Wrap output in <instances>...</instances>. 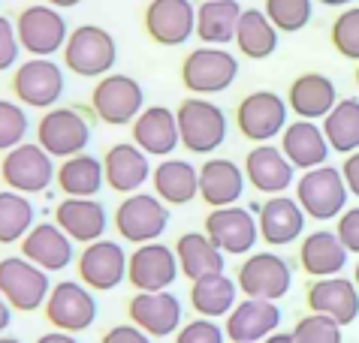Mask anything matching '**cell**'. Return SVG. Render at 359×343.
<instances>
[{
  "instance_id": "cell-39",
  "label": "cell",
  "mask_w": 359,
  "mask_h": 343,
  "mask_svg": "<svg viewBox=\"0 0 359 343\" xmlns=\"http://www.w3.org/2000/svg\"><path fill=\"white\" fill-rule=\"evenodd\" d=\"M36 226L31 196L15 190H0V244H22V238Z\"/></svg>"
},
{
  "instance_id": "cell-6",
  "label": "cell",
  "mask_w": 359,
  "mask_h": 343,
  "mask_svg": "<svg viewBox=\"0 0 359 343\" xmlns=\"http://www.w3.org/2000/svg\"><path fill=\"white\" fill-rule=\"evenodd\" d=\"M347 184L341 178V169L335 166H317L299 175L296 181V202L305 211V217L311 220H335L341 217V211L347 208Z\"/></svg>"
},
{
  "instance_id": "cell-41",
  "label": "cell",
  "mask_w": 359,
  "mask_h": 343,
  "mask_svg": "<svg viewBox=\"0 0 359 343\" xmlns=\"http://www.w3.org/2000/svg\"><path fill=\"white\" fill-rule=\"evenodd\" d=\"M27 133H31L27 108L15 99H0V154L27 142Z\"/></svg>"
},
{
  "instance_id": "cell-30",
  "label": "cell",
  "mask_w": 359,
  "mask_h": 343,
  "mask_svg": "<svg viewBox=\"0 0 359 343\" xmlns=\"http://www.w3.org/2000/svg\"><path fill=\"white\" fill-rule=\"evenodd\" d=\"M284 157L293 163V169H317V166H326L329 160V142L323 136V127H317L314 120H293V124L284 127L281 133V145Z\"/></svg>"
},
{
  "instance_id": "cell-14",
  "label": "cell",
  "mask_w": 359,
  "mask_h": 343,
  "mask_svg": "<svg viewBox=\"0 0 359 343\" xmlns=\"http://www.w3.org/2000/svg\"><path fill=\"white\" fill-rule=\"evenodd\" d=\"M46 319L52 322L55 331H67V335H79V331L91 328L97 322V298L82 280H61L55 284L46 298Z\"/></svg>"
},
{
  "instance_id": "cell-19",
  "label": "cell",
  "mask_w": 359,
  "mask_h": 343,
  "mask_svg": "<svg viewBox=\"0 0 359 343\" xmlns=\"http://www.w3.org/2000/svg\"><path fill=\"white\" fill-rule=\"evenodd\" d=\"M127 316L148 337H172L184 326V307L172 292H136L127 304Z\"/></svg>"
},
{
  "instance_id": "cell-22",
  "label": "cell",
  "mask_w": 359,
  "mask_h": 343,
  "mask_svg": "<svg viewBox=\"0 0 359 343\" xmlns=\"http://www.w3.org/2000/svg\"><path fill=\"white\" fill-rule=\"evenodd\" d=\"M281 326V307L278 301H260L245 298L229 310L224 322V335L233 343H260L269 335H275Z\"/></svg>"
},
{
  "instance_id": "cell-33",
  "label": "cell",
  "mask_w": 359,
  "mask_h": 343,
  "mask_svg": "<svg viewBox=\"0 0 359 343\" xmlns=\"http://www.w3.org/2000/svg\"><path fill=\"white\" fill-rule=\"evenodd\" d=\"M175 259H178V271L191 280H203L208 274H224L226 256L212 244V238L205 232H184L175 241Z\"/></svg>"
},
{
  "instance_id": "cell-4",
  "label": "cell",
  "mask_w": 359,
  "mask_h": 343,
  "mask_svg": "<svg viewBox=\"0 0 359 343\" xmlns=\"http://www.w3.org/2000/svg\"><path fill=\"white\" fill-rule=\"evenodd\" d=\"M64 69L52 57H27L13 69V78H9L15 103H22L25 108H39V112L55 108L57 99L64 97Z\"/></svg>"
},
{
  "instance_id": "cell-48",
  "label": "cell",
  "mask_w": 359,
  "mask_h": 343,
  "mask_svg": "<svg viewBox=\"0 0 359 343\" xmlns=\"http://www.w3.org/2000/svg\"><path fill=\"white\" fill-rule=\"evenodd\" d=\"M341 178H344V184H347V193L359 199V150H353V154L344 157Z\"/></svg>"
},
{
  "instance_id": "cell-51",
  "label": "cell",
  "mask_w": 359,
  "mask_h": 343,
  "mask_svg": "<svg viewBox=\"0 0 359 343\" xmlns=\"http://www.w3.org/2000/svg\"><path fill=\"white\" fill-rule=\"evenodd\" d=\"M260 343H293V335H290V331H275V335H269Z\"/></svg>"
},
{
  "instance_id": "cell-11",
  "label": "cell",
  "mask_w": 359,
  "mask_h": 343,
  "mask_svg": "<svg viewBox=\"0 0 359 343\" xmlns=\"http://www.w3.org/2000/svg\"><path fill=\"white\" fill-rule=\"evenodd\" d=\"M91 108L103 124L127 127L145 108V90L133 76L109 73L103 78H97V85L91 90Z\"/></svg>"
},
{
  "instance_id": "cell-34",
  "label": "cell",
  "mask_w": 359,
  "mask_h": 343,
  "mask_svg": "<svg viewBox=\"0 0 359 343\" xmlns=\"http://www.w3.org/2000/svg\"><path fill=\"white\" fill-rule=\"evenodd\" d=\"M55 184L67 199H97L103 190V160L94 154H76L61 160V166L55 172Z\"/></svg>"
},
{
  "instance_id": "cell-55",
  "label": "cell",
  "mask_w": 359,
  "mask_h": 343,
  "mask_svg": "<svg viewBox=\"0 0 359 343\" xmlns=\"http://www.w3.org/2000/svg\"><path fill=\"white\" fill-rule=\"evenodd\" d=\"M353 284H356V289H359V262H356V268H353Z\"/></svg>"
},
{
  "instance_id": "cell-54",
  "label": "cell",
  "mask_w": 359,
  "mask_h": 343,
  "mask_svg": "<svg viewBox=\"0 0 359 343\" xmlns=\"http://www.w3.org/2000/svg\"><path fill=\"white\" fill-rule=\"evenodd\" d=\"M0 343H22V340L13 337V335H0Z\"/></svg>"
},
{
  "instance_id": "cell-32",
  "label": "cell",
  "mask_w": 359,
  "mask_h": 343,
  "mask_svg": "<svg viewBox=\"0 0 359 343\" xmlns=\"http://www.w3.org/2000/svg\"><path fill=\"white\" fill-rule=\"evenodd\" d=\"M151 184L163 205H187L199 196V169L187 160L166 157L151 169Z\"/></svg>"
},
{
  "instance_id": "cell-24",
  "label": "cell",
  "mask_w": 359,
  "mask_h": 343,
  "mask_svg": "<svg viewBox=\"0 0 359 343\" xmlns=\"http://www.w3.org/2000/svg\"><path fill=\"white\" fill-rule=\"evenodd\" d=\"M103 178L106 187L121 196L139 193L145 187V181H151V160L133 142H118L103 157Z\"/></svg>"
},
{
  "instance_id": "cell-43",
  "label": "cell",
  "mask_w": 359,
  "mask_h": 343,
  "mask_svg": "<svg viewBox=\"0 0 359 343\" xmlns=\"http://www.w3.org/2000/svg\"><path fill=\"white\" fill-rule=\"evenodd\" d=\"M293 343H344L341 326L332 322L329 316L320 314H308L293 326Z\"/></svg>"
},
{
  "instance_id": "cell-21",
  "label": "cell",
  "mask_w": 359,
  "mask_h": 343,
  "mask_svg": "<svg viewBox=\"0 0 359 343\" xmlns=\"http://www.w3.org/2000/svg\"><path fill=\"white\" fill-rule=\"evenodd\" d=\"M242 172H245L248 184H251L254 190H260V193H266V196H284L296 181L293 163L284 157L281 148L269 145V142L248 150Z\"/></svg>"
},
{
  "instance_id": "cell-46",
  "label": "cell",
  "mask_w": 359,
  "mask_h": 343,
  "mask_svg": "<svg viewBox=\"0 0 359 343\" xmlns=\"http://www.w3.org/2000/svg\"><path fill=\"white\" fill-rule=\"evenodd\" d=\"M335 235L344 244L347 253L359 256V205L341 211V217H338V223H335Z\"/></svg>"
},
{
  "instance_id": "cell-52",
  "label": "cell",
  "mask_w": 359,
  "mask_h": 343,
  "mask_svg": "<svg viewBox=\"0 0 359 343\" xmlns=\"http://www.w3.org/2000/svg\"><path fill=\"white\" fill-rule=\"evenodd\" d=\"M43 4L55 6V9H73V6H79V4H82V0H43Z\"/></svg>"
},
{
  "instance_id": "cell-42",
  "label": "cell",
  "mask_w": 359,
  "mask_h": 343,
  "mask_svg": "<svg viewBox=\"0 0 359 343\" xmlns=\"http://www.w3.org/2000/svg\"><path fill=\"white\" fill-rule=\"evenodd\" d=\"M329 39H332L338 55L359 64V6H347L338 13L332 30H329Z\"/></svg>"
},
{
  "instance_id": "cell-40",
  "label": "cell",
  "mask_w": 359,
  "mask_h": 343,
  "mask_svg": "<svg viewBox=\"0 0 359 343\" xmlns=\"http://www.w3.org/2000/svg\"><path fill=\"white\" fill-rule=\"evenodd\" d=\"M263 13L278 34H299L302 27L311 24L314 0H266Z\"/></svg>"
},
{
  "instance_id": "cell-31",
  "label": "cell",
  "mask_w": 359,
  "mask_h": 343,
  "mask_svg": "<svg viewBox=\"0 0 359 343\" xmlns=\"http://www.w3.org/2000/svg\"><path fill=\"white\" fill-rule=\"evenodd\" d=\"M347 250L344 244L338 241L335 232L329 229H317L311 235L302 238V244H299V265L308 277L320 280V277H338L347 265Z\"/></svg>"
},
{
  "instance_id": "cell-7",
  "label": "cell",
  "mask_w": 359,
  "mask_h": 343,
  "mask_svg": "<svg viewBox=\"0 0 359 343\" xmlns=\"http://www.w3.org/2000/svg\"><path fill=\"white\" fill-rule=\"evenodd\" d=\"M91 142V124L73 106H55L36 120V145L55 160L85 154Z\"/></svg>"
},
{
  "instance_id": "cell-49",
  "label": "cell",
  "mask_w": 359,
  "mask_h": 343,
  "mask_svg": "<svg viewBox=\"0 0 359 343\" xmlns=\"http://www.w3.org/2000/svg\"><path fill=\"white\" fill-rule=\"evenodd\" d=\"M36 343H82L76 335H67V331H46V335H39Z\"/></svg>"
},
{
  "instance_id": "cell-35",
  "label": "cell",
  "mask_w": 359,
  "mask_h": 343,
  "mask_svg": "<svg viewBox=\"0 0 359 343\" xmlns=\"http://www.w3.org/2000/svg\"><path fill=\"white\" fill-rule=\"evenodd\" d=\"M242 18L238 0H203L196 6V36L205 46L236 43V27Z\"/></svg>"
},
{
  "instance_id": "cell-27",
  "label": "cell",
  "mask_w": 359,
  "mask_h": 343,
  "mask_svg": "<svg viewBox=\"0 0 359 343\" xmlns=\"http://www.w3.org/2000/svg\"><path fill=\"white\" fill-rule=\"evenodd\" d=\"M133 145L142 148L148 157H172V150L182 145L178 139L175 112L166 106H145L133 120Z\"/></svg>"
},
{
  "instance_id": "cell-18",
  "label": "cell",
  "mask_w": 359,
  "mask_h": 343,
  "mask_svg": "<svg viewBox=\"0 0 359 343\" xmlns=\"http://www.w3.org/2000/svg\"><path fill=\"white\" fill-rule=\"evenodd\" d=\"M178 259L175 250L166 247L163 241L139 244L127 256V280L136 292H166L178 280Z\"/></svg>"
},
{
  "instance_id": "cell-53",
  "label": "cell",
  "mask_w": 359,
  "mask_h": 343,
  "mask_svg": "<svg viewBox=\"0 0 359 343\" xmlns=\"http://www.w3.org/2000/svg\"><path fill=\"white\" fill-rule=\"evenodd\" d=\"M317 4H323V6H329V9H347L353 4V0H317Z\"/></svg>"
},
{
  "instance_id": "cell-12",
  "label": "cell",
  "mask_w": 359,
  "mask_h": 343,
  "mask_svg": "<svg viewBox=\"0 0 359 343\" xmlns=\"http://www.w3.org/2000/svg\"><path fill=\"white\" fill-rule=\"evenodd\" d=\"M287 99L275 90H254V94H245L236 106V127L238 136L248 139V142L266 145L272 142L275 136L284 133L287 127Z\"/></svg>"
},
{
  "instance_id": "cell-5",
  "label": "cell",
  "mask_w": 359,
  "mask_h": 343,
  "mask_svg": "<svg viewBox=\"0 0 359 343\" xmlns=\"http://www.w3.org/2000/svg\"><path fill=\"white\" fill-rule=\"evenodd\" d=\"M236 286L245 298L278 301L293 286V268L275 250H254L236 271Z\"/></svg>"
},
{
  "instance_id": "cell-38",
  "label": "cell",
  "mask_w": 359,
  "mask_h": 343,
  "mask_svg": "<svg viewBox=\"0 0 359 343\" xmlns=\"http://www.w3.org/2000/svg\"><path fill=\"white\" fill-rule=\"evenodd\" d=\"M323 136L329 142V150L335 154H353L359 150V99L344 97L338 99L335 108L323 118Z\"/></svg>"
},
{
  "instance_id": "cell-26",
  "label": "cell",
  "mask_w": 359,
  "mask_h": 343,
  "mask_svg": "<svg viewBox=\"0 0 359 343\" xmlns=\"http://www.w3.org/2000/svg\"><path fill=\"white\" fill-rule=\"evenodd\" d=\"M305 211L290 196H269L263 208L257 211V226H260V238L269 247H287L302 238L305 232Z\"/></svg>"
},
{
  "instance_id": "cell-16",
  "label": "cell",
  "mask_w": 359,
  "mask_h": 343,
  "mask_svg": "<svg viewBox=\"0 0 359 343\" xmlns=\"http://www.w3.org/2000/svg\"><path fill=\"white\" fill-rule=\"evenodd\" d=\"M76 271L91 292H112L127 280V250L112 238H100L82 247Z\"/></svg>"
},
{
  "instance_id": "cell-37",
  "label": "cell",
  "mask_w": 359,
  "mask_h": 343,
  "mask_svg": "<svg viewBox=\"0 0 359 343\" xmlns=\"http://www.w3.org/2000/svg\"><path fill=\"white\" fill-rule=\"evenodd\" d=\"M236 46H238V55L248 60H266L275 55L278 30L266 18L263 9H242V18H238V27H236Z\"/></svg>"
},
{
  "instance_id": "cell-15",
  "label": "cell",
  "mask_w": 359,
  "mask_h": 343,
  "mask_svg": "<svg viewBox=\"0 0 359 343\" xmlns=\"http://www.w3.org/2000/svg\"><path fill=\"white\" fill-rule=\"evenodd\" d=\"M205 235L212 244L226 256H248L254 253L257 241H260V226H257L254 211L242 205H226V208H212L205 214Z\"/></svg>"
},
{
  "instance_id": "cell-29",
  "label": "cell",
  "mask_w": 359,
  "mask_h": 343,
  "mask_svg": "<svg viewBox=\"0 0 359 343\" xmlns=\"http://www.w3.org/2000/svg\"><path fill=\"white\" fill-rule=\"evenodd\" d=\"M338 103L335 82L323 73H302L287 88V108L299 120H317L326 118Z\"/></svg>"
},
{
  "instance_id": "cell-20",
  "label": "cell",
  "mask_w": 359,
  "mask_h": 343,
  "mask_svg": "<svg viewBox=\"0 0 359 343\" xmlns=\"http://www.w3.org/2000/svg\"><path fill=\"white\" fill-rule=\"evenodd\" d=\"M308 314L329 316L338 326H351L359 319V289L351 277H320L311 280L305 289Z\"/></svg>"
},
{
  "instance_id": "cell-47",
  "label": "cell",
  "mask_w": 359,
  "mask_h": 343,
  "mask_svg": "<svg viewBox=\"0 0 359 343\" xmlns=\"http://www.w3.org/2000/svg\"><path fill=\"white\" fill-rule=\"evenodd\" d=\"M100 343H154V337H148L142 328H136L133 322H121V326H112L106 331Z\"/></svg>"
},
{
  "instance_id": "cell-1",
  "label": "cell",
  "mask_w": 359,
  "mask_h": 343,
  "mask_svg": "<svg viewBox=\"0 0 359 343\" xmlns=\"http://www.w3.org/2000/svg\"><path fill=\"white\" fill-rule=\"evenodd\" d=\"M178 139L191 154L208 157L226 142V112L208 97H187L175 108Z\"/></svg>"
},
{
  "instance_id": "cell-28",
  "label": "cell",
  "mask_w": 359,
  "mask_h": 343,
  "mask_svg": "<svg viewBox=\"0 0 359 343\" xmlns=\"http://www.w3.org/2000/svg\"><path fill=\"white\" fill-rule=\"evenodd\" d=\"M245 172L238 163L226 157H212L199 166V199L208 208H226L238 205L245 193Z\"/></svg>"
},
{
  "instance_id": "cell-2",
  "label": "cell",
  "mask_w": 359,
  "mask_h": 343,
  "mask_svg": "<svg viewBox=\"0 0 359 343\" xmlns=\"http://www.w3.org/2000/svg\"><path fill=\"white\" fill-rule=\"evenodd\" d=\"M61 55H64V66L79 78H103L118 64V43L106 27L79 24L69 30Z\"/></svg>"
},
{
  "instance_id": "cell-45",
  "label": "cell",
  "mask_w": 359,
  "mask_h": 343,
  "mask_svg": "<svg viewBox=\"0 0 359 343\" xmlns=\"http://www.w3.org/2000/svg\"><path fill=\"white\" fill-rule=\"evenodd\" d=\"M18 55H22V46H18V34H15V22H9L6 15H0V73L18 66Z\"/></svg>"
},
{
  "instance_id": "cell-23",
  "label": "cell",
  "mask_w": 359,
  "mask_h": 343,
  "mask_svg": "<svg viewBox=\"0 0 359 343\" xmlns=\"http://www.w3.org/2000/svg\"><path fill=\"white\" fill-rule=\"evenodd\" d=\"M22 256L46 274H57L76 262V244L57 223H36L22 238Z\"/></svg>"
},
{
  "instance_id": "cell-9",
  "label": "cell",
  "mask_w": 359,
  "mask_h": 343,
  "mask_svg": "<svg viewBox=\"0 0 359 343\" xmlns=\"http://www.w3.org/2000/svg\"><path fill=\"white\" fill-rule=\"evenodd\" d=\"M112 223L118 229V235L130 244H151L161 241V235L169 226V205H163L154 193H130L118 202Z\"/></svg>"
},
{
  "instance_id": "cell-8",
  "label": "cell",
  "mask_w": 359,
  "mask_h": 343,
  "mask_svg": "<svg viewBox=\"0 0 359 343\" xmlns=\"http://www.w3.org/2000/svg\"><path fill=\"white\" fill-rule=\"evenodd\" d=\"M15 34L22 52H27L31 57H52L64 52L69 27L61 9L48 4H31L15 15Z\"/></svg>"
},
{
  "instance_id": "cell-50",
  "label": "cell",
  "mask_w": 359,
  "mask_h": 343,
  "mask_svg": "<svg viewBox=\"0 0 359 343\" xmlns=\"http://www.w3.org/2000/svg\"><path fill=\"white\" fill-rule=\"evenodd\" d=\"M9 322H13V307H9V304H6V298L0 295V335H6Z\"/></svg>"
},
{
  "instance_id": "cell-3",
  "label": "cell",
  "mask_w": 359,
  "mask_h": 343,
  "mask_svg": "<svg viewBox=\"0 0 359 343\" xmlns=\"http://www.w3.org/2000/svg\"><path fill=\"white\" fill-rule=\"evenodd\" d=\"M178 76L194 97L224 94L238 78V57L221 46H199L182 60Z\"/></svg>"
},
{
  "instance_id": "cell-17",
  "label": "cell",
  "mask_w": 359,
  "mask_h": 343,
  "mask_svg": "<svg viewBox=\"0 0 359 343\" xmlns=\"http://www.w3.org/2000/svg\"><path fill=\"white\" fill-rule=\"evenodd\" d=\"M142 27L148 39L163 48L184 46L191 36H196V6L191 0H148Z\"/></svg>"
},
{
  "instance_id": "cell-13",
  "label": "cell",
  "mask_w": 359,
  "mask_h": 343,
  "mask_svg": "<svg viewBox=\"0 0 359 343\" xmlns=\"http://www.w3.org/2000/svg\"><path fill=\"white\" fill-rule=\"evenodd\" d=\"M48 292H52V280L34 262H27L25 256L0 259V295L13 310L34 314V310L46 307Z\"/></svg>"
},
{
  "instance_id": "cell-56",
  "label": "cell",
  "mask_w": 359,
  "mask_h": 343,
  "mask_svg": "<svg viewBox=\"0 0 359 343\" xmlns=\"http://www.w3.org/2000/svg\"><path fill=\"white\" fill-rule=\"evenodd\" d=\"M353 82H356V88H359V64H356V73H353Z\"/></svg>"
},
{
  "instance_id": "cell-10",
  "label": "cell",
  "mask_w": 359,
  "mask_h": 343,
  "mask_svg": "<svg viewBox=\"0 0 359 343\" xmlns=\"http://www.w3.org/2000/svg\"><path fill=\"white\" fill-rule=\"evenodd\" d=\"M55 157H48L36 142H22L18 148L6 150L0 160V178H4L6 190L25 196L46 193L55 184Z\"/></svg>"
},
{
  "instance_id": "cell-44",
  "label": "cell",
  "mask_w": 359,
  "mask_h": 343,
  "mask_svg": "<svg viewBox=\"0 0 359 343\" xmlns=\"http://www.w3.org/2000/svg\"><path fill=\"white\" fill-rule=\"evenodd\" d=\"M175 343H226L224 328L215 319H203L196 316L191 322H184L175 335Z\"/></svg>"
},
{
  "instance_id": "cell-25",
  "label": "cell",
  "mask_w": 359,
  "mask_h": 343,
  "mask_svg": "<svg viewBox=\"0 0 359 343\" xmlns=\"http://www.w3.org/2000/svg\"><path fill=\"white\" fill-rule=\"evenodd\" d=\"M55 223L67 232L73 244H94L106 238L109 229V211L97 199H67L57 202L55 208Z\"/></svg>"
},
{
  "instance_id": "cell-36",
  "label": "cell",
  "mask_w": 359,
  "mask_h": 343,
  "mask_svg": "<svg viewBox=\"0 0 359 343\" xmlns=\"http://www.w3.org/2000/svg\"><path fill=\"white\" fill-rule=\"evenodd\" d=\"M238 304V286L229 274H208L191 284V307L203 319H226Z\"/></svg>"
}]
</instances>
